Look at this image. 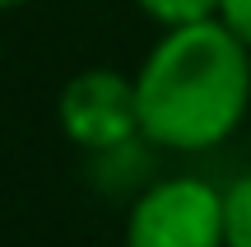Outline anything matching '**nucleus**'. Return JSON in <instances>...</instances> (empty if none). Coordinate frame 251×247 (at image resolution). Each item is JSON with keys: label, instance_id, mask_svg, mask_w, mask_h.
I'll return each mask as SVG.
<instances>
[{"label": "nucleus", "instance_id": "f257e3e1", "mask_svg": "<svg viewBox=\"0 0 251 247\" xmlns=\"http://www.w3.org/2000/svg\"><path fill=\"white\" fill-rule=\"evenodd\" d=\"M135 98L149 149H219L251 112V52L219 19L168 28L135 70Z\"/></svg>", "mask_w": 251, "mask_h": 247}, {"label": "nucleus", "instance_id": "f03ea898", "mask_svg": "<svg viewBox=\"0 0 251 247\" xmlns=\"http://www.w3.org/2000/svg\"><path fill=\"white\" fill-rule=\"evenodd\" d=\"M121 247H228L224 243V187L177 173L140 187L126 210Z\"/></svg>", "mask_w": 251, "mask_h": 247}, {"label": "nucleus", "instance_id": "7ed1b4c3", "mask_svg": "<svg viewBox=\"0 0 251 247\" xmlns=\"http://www.w3.org/2000/svg\"><path fill=\"white\" fill-rule=\"evenodd\" d=\"M56 121L65 140L84 154H112L121 145H135L140 136V98L135 75H121L112 65H84L65 80L56 98Z\"/></svg>", "mask_w": 251, "mask_h": 247}, {"label": "nucleus", "instance_id": "20e7f679", "mask_svg": "<svg viewBox=\"0 0 251 247\" xmlns=\"http://www.w3.org/2000/svg\"><path fill=\"white\" fill-rule=\"evenodd\" d=\"M140 14L149 19L158 33L168 28H191V24H209L219 19V0H135Z\"/></svg>", "mask_w": 251, "mask_h": 247}, {"label": "nucleus", "instance_id": "39448f33", "mask_svg": "<svg viewBox=\"0 0 251 247\" xmlns=\"http://www.w3.org/2000/svg\"><path fill=\"white\" fill-rule=\"evenodd\" d=\"M224 243L251 247V173H237L224 187Z\"/></svg>", "mask_w": 251, "mask_h": 247}, {"label": "nucleus", "instance_id": "423d86ee", "mask_svg": "<svg viewBox=\"0 0 251 247\" xmlns=\"http://www.w3.org/2000/svg\"><path fill=\"white\" fill-rule=\"evenodd\" d=\"M219 24L251 52V0H219Z\"/></svg>", "mask_w": 251, "mask_h": 247}, {"label": "nucleus", "instance_id": "0eeeda50", "mask_svg": "<svg viewBox=\"0 0 251 247\" xmlns=\"http://www.w3.org/2000/svg\"><path fill=\"white\" fill-rule=\"evenodd\" d=\"M19 5H28V0H0V14H5V9H19Z\"/></svg>", "mask_w": 251, "mask_h": 247}]
</instances>
